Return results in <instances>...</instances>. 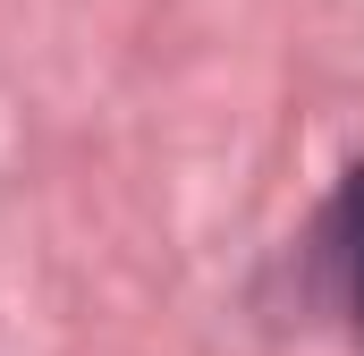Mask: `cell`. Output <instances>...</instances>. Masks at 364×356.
Segmentation results:
<instances>
[{
	"mask_svg": "<svg viewBox=\"0 0 364 356\" xmlns=\"http://www.w3.org/2000/svg\"><path fill=\"white\" fill-rule=\"evenodd\" d=\"M322 255H331V288H339V305H348V323H356V340H364V162L339 178V195H331Z\"/></svg>",
	"mask_w": 364,
	"mask_h": 356,
	"instance_id": "6da1fadb",
	"label": "cell"
}]
</instances>
